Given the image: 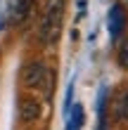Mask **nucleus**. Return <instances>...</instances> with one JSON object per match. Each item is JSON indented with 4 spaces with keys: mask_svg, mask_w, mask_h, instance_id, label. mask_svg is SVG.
Wrapping results in <instances>:
<instances>
[{
    "mask_svg": "<svg viewBox=\"0 0 128 130\" xmlns=\"http://www.w3.org/2000/svg\"><path fill=\"white\" fill-rule=\"evenodd\" d=\"M119 62H121L123 69H128V40L121 45V50H119Z\"/></svg>",
    "mask_w": 128,
    "mask_h": 130,
    "instance_id": "obj_8",
    "label": "nucleus"
},
{
    "mask_svg": "<svg viewBox=\"0 0 128 130\" xmlns=\"http://www.w3.org/2000/svg\"><path fill=\"white\" fill-rule=\"evenodd\" d=\"M31 5H33V0H10V10H7L10 21H14V24L24 21L26 14L31 12Z\"/></svg>",
    "mask_w": 128,
    "mask_h": 130,
    "instance_id": "obj_5",
    "label": "nucleus"
},
{
    "mask_svg": "<svg viewBox=\"0 0 128 130\" xmlns=\"http://www.w3.org/2000/svg\"><path fill=\"white\" fill-rule=\"evenodd\" d=\"M81 125H83V106L76 104L74 106V113H71V121L66 123V130H78Z\"/></svg>",
    "mask_w": 128,
    "mask_h": 130,
    "instance_id": "obj_7",
    "label": "nucleus"
},
{
    "mask_svg": "<svg viewBox=\"0 0 128 130\" xmlns=\"http://www.w3.org/2000/svg\"><path fill=\"white\" fill-rule=\"evenodd\" d=\"M19 116L24 123H31V121L40 118V102L36 97H21L19 102Z\"/></svg>",
    "mask_w": 128,
    "mask_h": 130,
    "instance_id": "obj_4",
    "label": "nucleus"
},
{
    "mask_svg": "<svg viewBox=\"0 0 128 130\" xmlns=\"http://www.w3.org/2000/svg\"><path fill=\"white\" fill-rule=\"evenodd\" d=\"M21 80H24L26 88H40L43 92H45V97H50L55 76H52V71L43 62H31L24 69V73H21Z\"/></svg>",
    "mask_w": 128,
    "mask_h": 130,
    "instance_id": "obj_2",
    "label": "nucleus"
},
{
    "mask_svg": "<svg viewBox=\"0 0 128 130\" xmlns=\"http://www.w3.org/2000/svg\"><path fill=\"white\" fill-rule=\"evenodd\" d=\"M114 113H116V121H119L121 125L128 123V88L116 97V102H114Z\"/></svg>",
    "mask_w": 128,
    "mask_h": 130,
    "instance_id": "obj_6",
    "label": "nucleus"
},
{
    "mask_svg": "<svg viewBox=\"0 0 128 130\" xmlns=\"http://www.w3.org/2000/svg\"><path fill=\"white\" fill-rule=\"evenodd\" d=\"M62 24H64V0H52L50 7L43 14V24H40V40L45 45L57 43L59 33H62Z\"/></svg>",
    "mask_w": 128,
    "mask_h": 130,
    "instance_id": "obj_1",
    "label": "nucleus"
},
{
    "mask_svg": "<svg viewBox=\"0 0 128 130\" xmlns=\"http://www.w3.org/2000/svg\"><path fill=\"white\" fill-rule=\"evenodd\" d=\"M71 99H74V85L66 88V99H64V113L71 109Z\"/></svg>",
    "mask_w": 128,
    "mask_h": 130,
    "instance_id": "obj_9",
    "label": "nucleus"
},
{
    "mask_svg": "<svg viewBox=\"0 0 128 130\" xmlns=\"http://www.w3.org/2000/svg\"><path fill=\"white\" fill-rule=\"evenodd\" d=\"M107 21H109V33H111V38H119L121 31L126 28V10H123V5H119V3L111 5Z\"/></svg>",
    "mask_w": 128,
    "mask_h": 130,
    "instance_id": "obj_3",
    "label": "nucleus"
}]
</instances>
